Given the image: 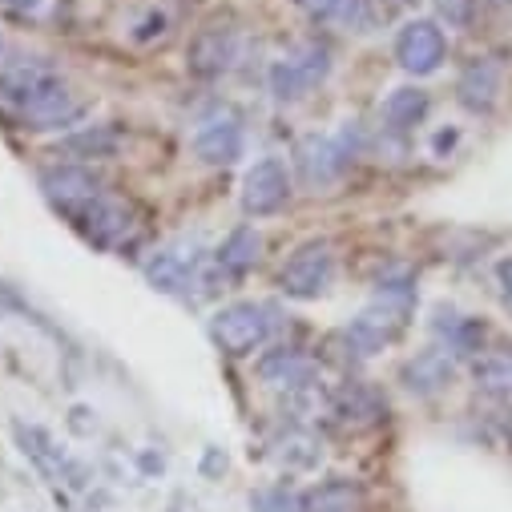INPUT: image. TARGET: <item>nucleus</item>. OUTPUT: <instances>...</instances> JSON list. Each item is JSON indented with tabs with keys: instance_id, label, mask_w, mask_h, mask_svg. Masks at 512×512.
<instances>
[{
	"instance_id": "nucleus-35",
	"label": "nucleus",
	"mask_w": 512,
	"mask_h": 512,
	"mask_svg": "<svg viewBox=\"0 0 512 512\" xmlns=\"http://www.w3.org/2000/svg\"><path fill=\"white\" fill-rule=\"evenodd\" d=\"M508 444H512V420H508Z\"/></svg>"
},
{
	"instance_id": "nucleus-33",
	"label": "nucleus",
	"mask_w": 512,
	"mask_h": 512,
	"mask_svg": "<svg viewBox=\"0 0 512 512\" xmlns=\"http://www.w3.org/2000/svg\"><path fill=\"white\" fill-rule=\"evenodd\" d=\"M392 5H412V0H392Z\"/></svg>"
},
{
	"instance_id": "nucleus-29",
	"label": "nucleus",
	"mask_w": 512,
	"mask_h": 512,
	"mask_svg": "<svg viewBox=\"0 0 512 512\" xmlns=\"http://www.w3.org/2000/svg\"><path fill=\"white\" fill-rule=\"evenodd\" d=\"M496 275H500V299H504V307H508V315H512V259H504Z\"/></svg>"
},
{
	"instance_id": "nucleus-14",
	"label": "nucleus",
	"mask_w": 512,
	"mask_h": 512,
	"mask_svg": "<svg viewBox=\"0 0 512 512\" xmlns=\"http://www.w3.org/2000/svg\"><path fill=\"white\" fill-rule=\"evenodd\" d=\"M452 375H456V363H452V355H448L444 347H428V351L412 355V359L400 367L404 388L416 392V396H436V392H444L448 383H452Z\"/></svg>"
},
{
	"instance_id": "nucleus-3",
	"label": "nucleus",
	"mask_w": 512,
	"mask_h": 512,
	"mask_svg": "<svg viewBox=\"0 0 512 512\" xmlns=\"http://www.w3.org/2000/svg\"><path fill=\"white\" fill-rule=\"evenodd\" d=\"M408 307H412V303H404V299H388V295H383L375 307H367L363 315H355V319H351V327L343 331L347 347H351L359 359H367V355L383 351L388 343H396V339H400V331H404V315H408Z\"/></svg>"
},
{
	"instance_id": "nucleus-23",
	"label": "nucleus",
	"mask_w": 512,
	"mask_h": 512,
	"mask_svg": "<svg viewBox=\"0 0 512 512\" xmlns=\"http://www.w3.org/2000/svg\"><path fill=\"white\" fill-rule=\"evenodd\" d=\"M436 331L448 339V351H456V355H472L484 343V327L476 319L456 315V311H444V307L436 311Z\"/></svg>"
},
{
	"instance_id": "nucleus-25",
	"label": "nucleus",
	"mask_w": 512,
	"mask_h": 512,
	"mask_svg": "<svg viewBox=\"0 0 512 512\" xmlns=\"http://www.w3.org/2000/svg\"><path fill=\"white\" fill-rule=\"evenodd\" d=\"M65 150L77 158H109L117 150V134L109 125H93V130H81L73 138H65Z\"/></svg>"
},
{
	"instance_id": "nucleus-9",
	"label": "nucleus",
	"mask_w": 512,
	"mask_h": 512,
	"mask_svg": "<svg viewBox=\"0 0 512 512\" xmlns=\"http://www.w3.org/2000/svg\"><path fill=\"white\" fill-rule=\"evenodd\" d=\"M85 113V101L65 85V81H53L49 89H41L17 117H21V125L25 130H61V125H73L77 117Z\"/></svg>"
},
{
	"instance_id": "nucleus-15",
	"label": "nucleus",
	"mask_w": 512,
	"mask_h": 512,
	"mask_svg": "<svg viewBox=\"0 0 512 512\" xmlns=\"http://www.w3.org/2000/svg\"><path fill=\"white\" fill-rule=\"evenodd\" d=\"M81 222H85V230H89V238L97 242V246H117V242H125L130 238V230H134V210H130V202H121V198H109V194H101L85 214H77Z\"/></svg>"
},
{
	"instance_id": "nucleus-5",
	"label": "nucleus",
	"mask_w": 512,
	"mask_h": 512,
	"mask_svg": "<svg viewBox=\"0 0 512 512\" xmlns=\"http://www.w3.org/2000/svg\"><path fill=\"white\" fill-rule=\"evenodd\" d=\"M291 198V182H287V170L279 158H263L254 162L242 178V210L254 214V218H267V214H279Z\"/></svg>"
},
{
	"instance_id": "nucleus-8",
	"label": "nucleus",
	"mask_w": 512,
	"mask_h": 512,
	"mask_svg": "<svg viewBox=\"0 0 512 512\" xmlns=\"http://www.w3.org/2000/svg\"><path fill=\"white\" fill-rule=\"evenodd\" d=\"M194 150L210 166L238 162L242 158V121H238V113H230V109L206 113L202 125H198V134H194Z\"/></svg>"
},
{
	"instance_id": "nucleus-17",
	"label": "nucleus",
	"mask_w": 512,
	"mask_h": 512,
	"mask_svg": "<svg viewBox=\"0 0 512 512\" xmlns=\"http://www.w3.org/2000/svg\"><path fill=\"white\" fill-rule=\"evenodd\" d=\"M259 375L267 388H279V392H299L315 379V363L303 355V351H271L263 363H259Z\"/></svg>"
},
{
	"instance_id": "nucleus-24",
	"label": "nucleus",
	"mask_w": 512,
	"mask_h": 512,
	"mask_svg": "<svg viewBox=\"0 0 512 512\" xmlns=\"http://www.w3.org/2000/svg\"><path fill=\"white\" fill-rule=\"evenodd\" d=\"M355 508H359V488L347 480H327L303 492V512H355Z\"/></svg>"
},
{
	"instance_id": "nucleus-11",
	"label": "nucleus",
	"mask_w": 512,
	"mask_h": 512,
	"mask_svg": "<svg viewBox=\"0 0 512 512\" xmlns=\"http://www.w3.org/2000/svg\"><path fill=\"white\" fill-rule=\"evenodd\" d=\"M53 81H61L57 77V69L49 65V61H41V57H21V61H13V65H5L0 69V105H9V109H25L41 89H49Z\"/></svg>"
},
{
	"instance_id": "nucleus-2",
	"label": "nucleus",
	"mask_w": 512,
	"mask_h": 512,
	"mask_svg": "<svg viewBox=\"0 0 512 512\" xmlns=\"http://www.w3.org/2000/svg\"><path fill=\"white\" fill-rule=\"evenodd\" d=\"M327 73H331V53L319 41H299L295 49H287L275 61V69H271V93L279 101H295L307 89H315Z\"/></svg>"
},
{
	"instance_id": "nucleus-18",
	"label": "nucleus",
	"mask_w": 512,
	"mask_h": 512,
	"mask_svg": "<svg viewBox=\"0 0 512 512\" xmlns=\"http://www.w3.org/2000/svg\"><path fill=\"white\" fill-rule=\"evenodd\" d=\"M315 25H331L343 33H363L371 25L367 0H299Z\"/></svg>"
},
{
	"instance_id": "nucleus-7",
	"label": "nucleus",
	"mask_w": 512,
	"mask_h": 512,
	"mask_svg": "<svg viewBox=\"0 0 512 512\" xmlns=\"http://www.w3.org/2000/svg\"><path fill=\"white\" fill-rule=\"evenodd\" d=\"M444 53H448V45H444V33H440L436 21H408L396 37V61L412 77L436 73L444 65Z\"/></svg>"
},
{
	"instance_id": "nucleus-10",
	"label": "nucleus",
	"mask_w": 512,
	"mask_h": 512,
	"mask_svg": "<svg viewBox=\"0 0 512 512\" xmlns=\"http://www.w3.org/2000/svg\"><path fill=\"white\" fill-rule=\"evenodd\" d=\"M41 190H45V198L53 206H61L69 214H85L101 198V182L85 166H53V170H45L41 174Z\"/></svg>"
},
{
	"instance_id": "nucleus-1",
	"label": "nucleus",
	"mask_w": 512,
	"mask_h": 512,
	"mask_svg": "<svg viewBox=\"0 0 512 512\" xmlns=\"http://www.w3.org/2000/svg\"><path fill=\"white\" fill-rule=\"evenodd\" d=\"M275 327V311L267 303H230L210 319V335L226 355H250L263 347Z\"/></svg>"
},
{
	"instance_id": "nucleus-28",
	"label": "nucleus",
	"mask_w": 512,
	"mask_h": 512,
	"mask_svg": "<svg viewBox=\"0 0 512 512\" xmlns=\"http://www.w3.org/2000/svg\"><path fill=\"white\" fill-rule=\"evenodd\" d=\"M432 5H436V17H440L448 29H468V25H472L476 0H432Z\"/></svg>"
},
{
	"instance_id": "nucleus-34",
	"label": "nucleus",
	"mask_w": 512,
	"mask_h": 512,
	"mask_svg": "<svg viewBox=\"0 0 512 512\" xmlns=\"http://www.w3.org/2000/svg\"><path fill=\"white\" fill-rule=\"evenodd\" d=\"M492 5H512V0H492Z\"/></svg>"
},
{
	"instance_id": "nucleus-13",
	"label": "nucleus",
	"mask_w": 512,
	"mask_h": 512,
	"mask_svg": "<svg viewBox=\"0 0 512 512\" xmlns=\"http://www.w3.org/2000/svg\"><path fill=\"white\" fill-rule=\"evenodd\" d=\"M347 162H351V158L339 150V142H335V138H323V134H307V138L299 142V150H295V166H299V174H303V182H307L311 190L331 186V182L343 174Z\"/></svg>"
},
{
	"instance_id": "nucleus-16",
	"label": "nucleus",
	"mask_w": 512,
	"mask_h": 512,
	"mask_svg": "<svg viewBox=\"0 0 512 512\" xmlns=\"http://www.w3.org/2000/svg\"><path fill=\"white\" fill-rule=\"evenodd\" d=\"M460 105L472 109V113H492L496 105V93H500V65L488 61V57H476L464 73H460Z\"/></svg>"
},
{
	"instance_id": "nucleus-6",
	"label": "nucleus",
	"mask_w": 512,
	"mask_h": 512,
	"mask_svg": "<svg viewBox=\"0 0 512 512\" xmlns=\"http://www.w3.org/2000/svg\"><path fill=\"white\" fill-rule=\"evenodd\" d=\"M198 271H202V259H198V246L194 242H170L162 246L154 259L146 263V279L162 291V295H186L194 283H198Z\"/></svg>"
},
{
	"instance_id": "nucleus-32",
	"label": "nucleus",
	"mask_w": 512,
	"mask_h": 512,
	"mask_svg": "<svg viewBox=\"0 0 512 512\" xmlns=\"http://www.w3.org/2000/svg\"><path fill=\"white\" fill-rule=\"evenodd\" d=\"M9 5H21V9H33V5H37V0H9Z\"/></svg>"
},
{
	"instance_id": "nucleus-22",
	"label": "nucleus",
	"mask_w": 512,
	"mask_h": 512,
	"mask_svg": "<svg viewBox=\"0 0 512 512\" xmlns=\"http://www.w3.org/2000/svg\"><path fill=\"white\" fill-rule=\"evenodd\" d=\"M275 460H279V468H287V472H311V468H319L323 448H319V440H315L307 428H291L287 436H279Z\"/></svg>"
},
{
	"instance_id": "nucleus-30",
	"label": "nucleus",
	"mask_w": 512,
	"mask_h": 512,
	"mask_svg": "<svg viewBox=\"0 0 512 512\" xmlns=\"http://www.w3.org/2000/svg\"><path fill=\"white\" fill-rule=\"evenodd\" d=\"M162 25H166V17H162V13H150L146 25H142V33H138V41H150L154 33H162Z\"/></svg>"
},
{
	"instance_id": "nucleus-21",
	"label": "nucleus",
	"mask_w": 512,
	"mask_h": 512,
	"mask_svg": "<svg viewBox=\"0 0 512 512\" xmlns=\"http://www.w3.org/2000/svg\"><path fill=\"white\" fill-rule=\"evenodd\" d=\"M428 93L420 89V85H400V89H392L388 93V101L379 105V117L388 121V130H412V125H420L424 117H428Z\"/></svg>"
},
{
	"instance_id": "nucleus-20",
	"label": "nucleus",
	"mask_w": 512,
	"mask_h": 512,
	"mask_svg": "<svg viewBox=\"0 0 512 512\" xmlns=\"http://www.w3.org/2000/svg\"><path fill=\"white\" fill-rule=\"evenodd\" d=\"M331 412L343 420V424H355V428H367L375 424L383 412H388V404L379 400L375 388H367V383H347V388L331 400Z\"/></svg>"
},
{
	"instance_id": "nucleus-27",
	"label": "nucleus",
	"mask_w": 512,
	"mask_h": 512,
	"mask_svg": "<svg viewBox=\"0 0 512 512\" xmlns=\"http://www.w3.org/2000/svg\"><path fill=\"white\" fill-rule=\"evenodd\" d=\"M476 383L488 396H496V400L512 396V359H484V363H476Z\"/></svg>"
},
{
	"instance_id": "nucleus-12",
	"label": "nucleus",
	"mask_w": 512,
	"mask_h": 512,
	"mask_svg": "<svg viewBox=\"0 0 512 512\" xmlns=\"http://www.w3.org/2000/svg\"><path fill=\"white\" fill-rule=\"evenodd\" d=\"M234 57H238V33L230 25H222V21L198 29V37L190 41V53H186L194 77H218V73H226L234 65Z\"/></svg>"
},
{
	"instance_id": "nucleus-31",
	"label": "nucleus",
	"mask_w": 512,
	"mask_h": 512,
	"mask_svg": "<svg viewBox=\"0 0 512 512\" xmlns=\"http://www.w3.org/2000/svg\"><path fill=\"white\" fill-rule=\"evenodd\" d=\"M452 142H456V134H440V138H436V150H444V146H452Z\"/></svg>"
},
{
	"instance_id": "nucleus-19",
	"label": "nucleus",
	"mask_w": 512,
	"mask_h": 512,
	"mask_svg": "<svg viewBox=\"0 0 512 512\" xmlns=\"http://www.w3.org/2000/svg\"><path fill=\"white\" fill-rule=\"evenodd\" d=\"M263 259V234L254 230V226H238L226 242H222V250L214 254V263L222 267V275H230V279H242L246 271H254V263Z\"/></svg>"
},
{
	"instance_id": "nucleus-26",
	"label": "nucleus",
	"mask_w": 512,
	"mask_h": 512,
	"mask_svg": "<svg viewBox=\"0 0 512 512\" xmlns=\"http://www.w3.org/2000/svg\"><path fill=\"white\" fill-rule=\"evenodd\" d=\"M250 512H303V492L287 484H271L250 496Z\"/></svg>"
},
{
	"instance_id": "nucleus-4",
	"label": "nucleus",
	"mask_w": 512,
	"mask_h": 512,
	"mask_svg": "<svg viewBox=\"0 0 512 512\" xmlns=\"http://www.w3.org/2000/svg\"><path fill=\"white\" fill-rule=\"evenodd\" d=\"M331 271H335V254H331V242H303L291 259H287V267H283V275H279V287L291 295V299H319L323 291H327V283H331Z\"/></svg>"
}]
</instances>
